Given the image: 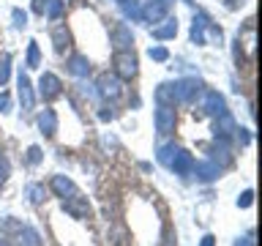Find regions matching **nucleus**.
I'll list each match as a JSON object with an SVG mask.
<instances>
[{
  "label": "nucleus",
  "mask_w": 262,
  "mask_h": 246,
  "mask_svg": "<svg viewBox=\"0 0 262 246\" xmlns=\"http://www.w3.org/2000/svg\"><path fill=\"white\" fill-rule=\"evenodd\" d=\"M115 69H118V74L123 79H131L137 74V57L131 52H118L115 55Z\"/></svg>",
  "instance_id": "1"
},
{
  "label": "nucleus",
  "mask_w": 262,
  "mask_h": 246,
  "mask_svg": "<svg viewBox=\"0 0 262 246\" xmlns=\"http://www.w3.org/2000/svg\"><path fill=\"white\" fill-rule=\"evenodd\" d=\"M169 170H175V175L188 178V175L194 172V159H191L186 151H180V148H178V153L172 156V161H169Z\"/></svg>",
  "instance_id": "2"
},
{
  "label": "nucleus",
  "mask_w": 262,
  "mask_h": 246,
  "mask_svg": "<svg viewBox=\"0 0 262 246\" xmlns=\"http://www.w3.org/2000/svg\"><path fill=\"white\" fill-rule=\"evenodd\" d=\"M156 129H159V134H169L172 129H175V110L167 104H161L159 110H156Z\"/></svg>",
  "instance_id": "3"
},
{
  "label": "nucleus",
  "mask_w": 262,
  "mask_h": 246,
  "mask_svg": "<svg viewBox=\"0 0 262 246\" xmlns=\"http://www.w3.org/2000/svg\"><path fill=\"white\" fill-rule=\"evenodd\" d=\"M52 192L57 194V197H63V200H69V197H74V194H79V189L74 186V180H69L66 175H55L52 178Z\"/></svg>",
  "instance_id": "4"
},
{
  "label": "nucleus",
  "mask_w": 262,
  "mask_h": 246,
  "mask_svg": "<svg viewBox=\"0 0 262 246\" xmlns=\"http://www.w3.org/2000/svg\"><path fill=\"white\" fill-rule=\"evenodd\" d=\"M66 211L74 213L77 219H85V216H90V205H88V200H85L82 194H74V197H69V200H66Z\"/></svg>",
  "instance_id": "5"
},
{
  "label": "nucleus",
  "mask_w": 262,
  "mask_h": 246,
  "mask_svg": "<svg viewBox=\"0 0 262 246\" xmlns=\"http://www.w3.org/2000/svg\"><path fill=\"white\" fill-rule=\"evenodd\" d=\"M38 93L44 98H55L57 93H60V79L55 77V74H44L38 82Z\"/></svg>",
  "instance_id": "6"
},
{
  "label": "nucleus",
  "mask_w": 262,
  "mask_h": 246,
  "mask_svg": "<svg viewBox=\"0 0 262 246\" xmlns=\"http://www.w3.org/2000/svg\"><path fill=\"white\" fill-rule=\"evenodd\" d=\"M167 11H169V0H150V3L145 6L142 16H145V19H150V22H159Z\"/></svg>",
  "instance_id": "7"
},
{
  "label": "nucleus",
  "mask_w": 262,
  "mask_h": 246,
  "mask_svg": "<svg viewBox=\"0 0 262 246\" xmlns=\"http://www.w3.org/2000/svg\"><path fill=\"white\" fill-rule=\"evenodd\" d=\"M38 129L44 131L47 137H55V131H57V115L52 110H44L38 115Z\"/></svg>",
  "instance_id": "8"
},
{
  "label": "nucleus",
  "mask_w": 262,
  "mask_h": 246,
  "mask_svg": "<svg viewBox=\"0 0 262 246\" xmlns=\"http://www.w3.org/2000/svg\"><path fill=\"white\" fill-rule=\"evenodd\" d=\"M202 110L205 112H224V98H221L219 93H213V90H208V93L202 96Z\"/></svg>",
  "instance_id": "9"
},
{
  "label": "nucleus",
  "mask_w": 262,
  "mask_h": 246,
  "mask_svg": "<svg viewBox=\"0 0 262 246\" xmlns=\"http://www.w3.org/2000/svg\"><path fill=\"white\" fill-rule=\"evenodd\" d=\"M16 246H44V241L38 238V233L33 227H25V230H19V235H16Z\"/></svg>",
  "instance_id": "10"
},
{
  "label": "nucleus",
  "mask_w": 262,
  "mask_h": 246,
  "mask_svg": "<svg viewBox=\"0 0 262 246\" xmlns=\"http://www.w3.org/2000/svg\"><path fill=\"white\" fill-rule=\"evenodd\" d=\"M19 98H22V110H33V88L25 74H19Z\"/></svg>",
  "instance_id": "11"
},
{
  "label": "nucleus",
  "mask_w": 262,
  "mask_h": 246,
  "mask_svg": "<svg viewBox=\"0 0 262 246\" xmlns=\"http://www.w3.org/2000/svg\"><path fill=\"white\" fill-rule=\"evenodd\" d=\"M200 88V82H194V79H183V82H178L175 85V96L180 98V101H186V98H191V93Z\"/></svg>",
  "instance_id": "12"
},
{
  "label": "nucleus",
  "mask_w": 262,
  "mask_h": 246,
  "mask_svg": "<svg viewBox=\"0 0 262 246\" xmlns=\"http://www.w3.org/2000/svg\"><path fill=\"white\" fill-rule=\"evenodd\" d=\"M167 25H161V28H153V36L156 38H172L178 33V22L175 19H164Z\"/></svg>",
  "instance_id": "13"
},
{
  "label": "nucleus",
  "mask_w": 262,
  "mask_h": 246,
  "mask_svg": "<svg viewBox=\"0 0 262 246\" xmlns=\"http://www.w3.org/2000/svg\"><path fill=\"white\" fill-rule=\"evenodd\" d=\"M98 85H101V93L106 96V98H118L120 96V85L115 79H110V77H101V82H98Z\"/></svg>",
  "instance_id": "14"
},
{
  "label": "nucleus",
  "mask_w": 262,
  "mask_h": 246,
  "mask_svg": "<svg viewBox=\"0 0 262 246\" xmlns=\"http://www.w3.org/2000/svg\"><path fill=\"white\" fill-rule=\"evenodd\" d=\"M194 172H196V175H200L202 180H213V178H219V167H216V164H200V167L194 164Z\"/></svg>",
  "instance_id": "15"
},
{
  "label": "nucleus",
  "mask_w": 262,
  "mask_h": 246,
  "mask_svg": "<svg viewBox=\"0 0 262 246\" xmlns=\"http://www.w3.org/2000/svg\"><path fill=\"white\" fill-rule=\"evenodd\" d=\"M44 197H47V189L41 186V183H30V186H28V200H30L33 205L44 202Z\"/></svg>",
  "instance_id": "16"
},
{
  "label": "nucleus",
  "mask_w": 262,
  "mask_h": 246,
  "mask_svg": "<svg viewBox=\"0 0 262 246\" xmlns=\"http://www.w3.org/2000/svg\"><path fill=\"white\" fill-rule=\"evenodd\" d=\"M232 131H235V120L232 118H229V115H224V112H221V120H216V134H232Z\"/></svg>",
  "instance_id": "17"
},
{
  "label": "nucleus",
  "mask_w": 262,
  "mask_h": 246,
  "mask_svg": "<svg viewBox=\"0 0 262 246\" xmlns=\"http://www.w3.org/2000/svg\"><path fill=\"white\" fill-rule=\"evenodd\" d=\"M115 38H118V47H128L131 41H134V36H131V30L126 28V25H118V30H115Z\"/></svg>",
  "instance_id": "18"
},
{
  "label": "nucleus",
  "mask_w": 262,
  "mask_h": 246,
  "mask_svg": "<svg viewBox=\"0 0 262 246\" xmlns=\"http://www.w3.org/2000/svg\"><path fill=\"white\" fill-rule=\"evenodd\" d=\"M52 38H55V47L60 49V52H63V47H69V33H66V28H55Z\"/></svg>",
  "instance_id": "19"
},
{
  "label": "nucleus",
  "mask_w": 262,
  "mask_h": 246,
  "mask_svg": "<svg viewBox=\"0 0 262 246\" xmlns=\"http://www.w3.org/2000/svg\"><path fill=\"white\" fill-rule=\"evenodd\" d=\"M175 153H178V148H175V145H164L161 151H159V161L169 167V161H172V156H175Z\"/></svg>",
  "instance_id": "20"
},
{
  "label": "nucleus",
  "mask_w": 262,
  "mask_h": 246,
  "mask_svg": "<svg viewBox=\"0 0 262 246\" xmlns=\"http://www.w3.org/2000/svg\"><path fill=\"white\" fill-rule=\"evenodd\" d=\"M38 60H41V55H38V44H36V41H30V49H28V66H30V69H36Z\"/></svg>",
  "instance_id": "21"
},
{
  "label": "nucleus",
  "mask_w": 262,
  "mask_h": 246,
  "mask_svg": "<svg viewBox=\"0 0 262 246\" xmlns=\"http://www.w3.org/2000/svg\"><path fill=\"white\" fill-rule=\"evenodd\" d=\"M71 71L74 74H88V60L85 57H71Z\"/></svg>",
  "instance_id": "22"
},
{
  "label": "nucleus",
  "mask_w": 262,
  "mask_h": 246,
  "mask_svg": "<svg viewBox=\"0 0 262 246\" xmlns=\"http://www.w3.org/2000/svg\"><path fill=\"white\" fill-rule=\"evenodd\" d=\"M150 57H153V60H167V49L156 47V49H150Z\"/></svg>",
  "instance_id": "23"
},
{
  "label": "nucleus",
  "mask_w": 262,
  "mask_h": 246,
  "mask_svg": "<svg viewBox=\"0 0 262 246\" xmlns=\"http://www.w3.org/2000/svg\"><path fill=\"white\" fill-rule=\"evenodd\" d=\"M6 79H8V57H3V60H0V85H3Z\"/></svg>",
  "instance_id": "24"
},
{
  "label": "nucleus",
  "mask_w": 262,
  "mask_h": 246,
  "mask_svg": "<svg viewBox=\"0 0 262 246\" xmlns=\"http://www.w3.org/2000/svg\"><path fill=\"white\" fill-rule=\"evenodd\" d=\"M38 159H41V151H38V148H36V145H33V148H30V151H28V161H30V164H36Z\"/></svg>",
  "instance_id": "25"
},
{
  "label": "nucleus",
  "mask_w": 262,
  "mask_h": 246,
  "mask_svg": "<svg viewBox=\"0 0 262 246\" xmlns=\"http://www.w3.org/2000/svg\"><path fill=\"white\" fill-rule=\"evenodd\" d=\"M8 107H11V98H8V93H0V112H8Z\"/></svg>",
  "instance_id": "26"
},
{
  "label": "nucleus",
  "mask_w": 262,
  "mask_h": 246,
  "mask_svg": "<svg viewBox=\"0 0 262 246\" xmlns=\"http://www.w3.org/2000/svg\"><path fill=\"white\" fill-rule=\"evenodd\" d=\"M251 200H254V192H243V197L237 200V205H243V208H246V205H251Z\"/></svg>",
  "instance_id": "27"
},
{
  "label": "nucleus",
  "mask_w": 262,
  "mask_h": 246,
  "mask_svg": "<svg viewBox=\"0 0 262 246\" xmlns=\"http://www.w3.org/2000/svg\"><path fill=\"white\" fill-rule=\"evenodd\" d=\"M25 19H28V16H25V11H19V8H16V11H14V22L19 25V28H25Z\"/></svg>",
  "instance_id": "28"
},
{
  "label": "nucleus",
  "mask_w": 262,
  "mask_h": 246,
  "mask_svg": "<svg viewBox=\"0 0 262 246\" xmlns=\"http://www.w3.org/2000/svg\"><path fill=\"white\" fill-rule=\"evenodd\" d=\"M47 6H49V0H36V3H33V8H36L38 14H44V11H47Z\"/></svg>",
  "instance_id": "29"
},
{
  "label": "nucleus",
  "mask_w": 262,
  "mask_h": 246,
  "mask_svg": "<svg viewBox=\"0 0 262 246\" xmlns=\"http://www.w3.org/2000/svg\"><path fill=\"white\" fill-rule=\"evenodd\" d=\"M202 246H216V238H213V235H205V238H202Z\"/></svg>",
  "instance_id": "30"
},
{
  "label": "nucleus",
  "mask_w": 262,
  "mask_h": 246,
  "mask_svg": "<svg viewBox=\"0 0 262 246\" xmlns=\"http://www.w3.org/2000/svg\"><path fill=\"white\" fill-rule=\"evenodd\" d=\"M235 246H254V241H251V238H249V241H237Z\"/></svg>",
  "instance_id": "31"
},
{
  "label": "nucleus",
  "mask_w": 262,
  "mask_h": 246,
  "mask_svg": "<svg viewBox=\"0 0 262 246\" xmlns=\"http://www.w3.org/2000/svg\"><path fill=\"white\" fill-rule=\"evenodd\" d=\"M0 183H3V170H0Z\"/></svg>",
  "instance_id": "32"
},
{
  "label": "nucleus",
  "mask_w": 262,
  "mask_h": 246,
  "mask_svg": "<svg viewBox=\"0 0 262 246\" xmlns=\"http://www.w3.org/2000/svg\"><path fill=\"white\" fill-rule=\"evenodd\" d=\"M0 246H8V243H6V241H0Z\"/></svg>",
  "instance_id": "33"
}]
</instances>
